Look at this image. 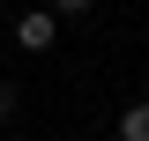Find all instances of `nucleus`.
Listing matches in <instances>:
<instances>
[{
    "instance_id": "3",
    "label": "nucleus",
    "mask_w": 149,
    "mask_h": 141,
    "mask_svg": "<svg viewBox=\"0 0 149 141\" xmlns=\"http://www.w3.org/2000/svg\"><path fill=\"white\" fill-rule=\"evenodd\" d=\"M15 111H22V97H15V89H8V82H0V126L15 119Z\"/></svg>"
},
{
    "instance_id": "4",
    "label": "nucleus",
    "mask_w": 149,
    "mask_h": 141,
    "mask_svg": "<svg viewBox=\"0 0 149 141\" xmlns=\"http://www.w3.org/2000/svg\"><path fill=\"white\" fill-rule=\"evenodd\" d=\"M82 8H90V0H52V15H82Z\"/></svg>"
},
{
    "instance_id": "1",
    "label": "nucleus",
    "mask_w": 149,
    "mask_h": 141,
    "mask_svg": "<svg viewBox=\"0 0 149 141\" xmlns=\"http://www.w3.org/2000/svg\"><path fill=\"white\" fill-rule=\"evenodd\" d=\"M52 37H60V15H52V8L15 22V45H22V52H52Z\"/></svg>"
},
{
    "instance_id": "2",
    "label": "nucleus",
    "mask_w": 149,
    "mask_h": 141,
    "mask_svg": "<svg viewBox=\"0 0 149 141\" xmlns=\"http://www.w3.org/2000/svg\"><path fill=\"white\" fill-rule=\"evenodd\" d=\"M119 141H149V104H127V111H119Z\"/></svg>"
}]
</instances>
